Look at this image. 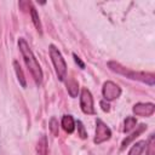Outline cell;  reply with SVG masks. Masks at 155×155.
Wrapping results in <instances>:
<instances>
[{
    "label": "cell",
    "mask_w": 155,
    "mask_h": 155,
    "mask_svg": "<svg viewBox=\"0 0 155 155\" xmlns=\"http://www.w3.org/2000/svg\"><path fill=\"white\" fill-rule=\"evenodd\" d=\"M18 47H19V51H21V53L23 56V59L25 62V65H27L28 70L30 71L33 79L35 81V84L38 86H40L41 82H42L44 74H42V69H41L39 62H38L36 57L34 56L33 51L30 50L29 45L27 44V41L23 38H19V40H18Z\"/></svg>",
    "instance_id": "cell-1"
},
{
    "label": "cell",
    "mask_w": 155,
    "mask_h": 155,
    "mask_svg": "<svg viewBox=\"0 0 155 155\" xmlns=\"http://www.w3.org/2000/svg\"><path fill=\"white\" fill-rule=\"evenodd\" d=\"M108 67L110 70L115 71L116 74H120V75H124L128 79H132V80H138V81H142L144 84H148L150 86L154 85V81H155V75L153 73H145V71H134V70H130L125 67H122L120 63L117 62H108Z\"/></svg>",
    "instance_id": "cell-2"
},
{
    "label": "cell",
    "mask_w": 155,
    "mask_h": 155,
    "mask_svg": "<svg viewBox=\"0 0 155 155\" xmlns=\"http://www.w3.org/2000/svg\"><path fill=\"white\" fill-rule=\"evenodd\" d=\"M48 53H50V57H51V61L53 63V67H54V70H56L58 79L61 81H63L67 78V63H65L61 51L54 45H50Z\"/></svg>",
    "instance_id": "cell-3"
},
{
    "label": "cell",
    "mask_w": 155,
    "mask_h": 155,
    "mask_svg": "<svg viewBox=\"0 0 155 155\" xmlns=\"http://www.w3.org/2000/svg\"><path fill=\"white\" fill-rule=\"evenodd\" d=\"M110 136H111V131L107 126V124H104L101 119H97L96 120V134H94L93 142L96 144H102L107 142L110 138Z\"/></svg>",
    "instance_id": "cell-4"
},
{
    "label": "cell",
    "mask_w": 155,
    "mask_h": 155,
    "mask_svg": "<svg viewBox=\"0 0 155 155\" xmlns=\"http://www.w3.org/2000/svg\"><path fill=\"white\" fill-rule=\"evenodd\" d=\"M102 93H103V97L105 98V101H114L116 98L120 97L121 94V88L119 87V85H116L115 82L113 81H107L104 82L103 85V88H102Z\"/></svg>",
    "instance_id": "cell-5"
},
{
    "label": "cell",
    "mask_w": 155,
    "mask_h": 155,
    "mask_svg": "<svg viewBox=\"0 0 155 155\" xmlns=\"http://www.w3.org/2000/svg\"><path fill=\"white\" fill-rule=\"evenodd\" d=\"M80 107L81 110L85 114H94V107H93V98L87 88H82L80 94Z\"/></svg>",
    "instance_id": "cell-6"
},
{
    "label": "cell",
    "mask_w": 155,
    "mask_h": 155,
    "mask_svg": "<svg viewBox=\"0 0 155 155\" xmlns=\"http://www.w3.org/2000/svg\"><path fill=\"white\" fill-rule=\"evenodd\" d=\"M132 110L138 116H151L154 114L155 105L153 103H137Z\"/></svg>",
    "instance_id": "cell-7"
},
{
    "label": "cell",
    "mask_w": 155,
    "mask_h": 155,
    "mask_svg": "<svg viewBox=\"0 0 155 155\" xmlns=\"http://www.w3.org/2000/svg\"><path fill=\"white\" fill-rule=\"evenodd\" d=\"M145 130H147V125H145V124L139 125V126L136 128V131H133L128 137H126V138L122 140V143H121V150H124V149H125V148H126V147H127L132 140H134V139H136L139 134H142Z\"/></svg>",
    "instance_id": "cell-8"
},
{
    "label": "cell",
    "mask_w": 155,
    "mask_h": 155,
    "mask_svg": "<svg viewBox=\"0 0 155 155\" xmlns=\"http://www.w3.org/2000/svg\"><path fill=\"white\" fill-rule=\"evenodd\" d=\"M36 155H48V143L45 134H42L36 144Z\"/></svg>",
    "instance_id": "cell-9"
},
{
    "label": "cell",
    "mask_w": 155,
    "mask_h": 155,
    "mask_svg": "<svg viewBox=\"0 0 155 155\" xmlns=\"http://www.w3.org/2000/svg\"><path fill=\"white\" fill-rule=\"evenodd\" d=\"M62 127L67 133H73L75 130V121L71 115H64L62 117Z\"/></svg>",
    "instance_id": "cell-10"
},
{
    "label": "cell",
    "mask_w": 155,
    "mask_h": 155,
    "mask_svg": "<svg viewBox=\"0 0 155 155\" xmlns=\"http://www.w3.org/2000/svg\"><path fill=\"white\" fill-rule=\"evenodd\" d=\"M145 140H139V142H136L132 148L130 149L128 151V155H142V153L144 151L145 149Z\"/></svg>",
    "instance_id": "cell-11"
},
{
    "label": "cell",
    "mask_w": 155,
    "mask_h": 155,
    "mask_svg": "<svg viewBox=\"0 0 155 155\" xmlns=\"http://www.w3.org/2000/svg\"><path fill=\"white\" fill-rule=\"evenodd\" d=\"M67 90H68V93L70 94V97H76L78 96V92H79V84L76 80L74 79H70L68 80L67 82Z\"/></svg>",
    "instance_id": "cell-12"
},
{
    "label": "cell",
    "mask_w": 155,
    "mask_h": 155,
    "mask_svg": "<svg viewBox=\"0 0 155 155\" xmlns=\"http://www.w3.org/2000/svg\"><path fill=\"white\" fill-rule=\"evenodd\" d=\"M28 6L30 7V13H31V18H33V23L35 25V28L41 33V23H40V18H39V15L36 12V8L33 6L31 2H28Z\"/></svg>",
    "instance_id": "cell-13"
},
{
    "label": "cell",
    "mask_w": 155,
    "mask_h": 155,
    "mask_svg": "<svg viewBox=\"0 0 155 155\" xmlns=\"http://www.w3.org/2000/svg\"><path fill=\"white\" fill-rule=\"evenodd\" d=\"M13 67H15V70H16V75H17V78H18V81H19V84L22 85V87H25V86H27V82H25V78H24L23 70H22V68H21V65L18 64V62H17V61H15V62H13Z\"/></svg>",
    "instance_id": "cell-14"
},
{
    "label": "cell",
    "mask_w": 155,
    "mask_h": 155,
    "mask_svg": "<svg viewBox=\"0 0 155 155\" xmlns=\"http://www.w3.org/2000/svg\"><path fill=\"white\" fill-rule=\"evenodd\" d=\"M125 126H124V132L125 133H128V132H131L134 127H136V125H137V120H136V117H133V116H127L126 119H125V124H124Z\"/></svg>",
    "instance_id": "cell-15"
},
{
    "label": "cell",
    "mask_w": 155,
    "mask_h": 155,
    "mask_svg": "<svg viewBox=\"0 0 155 155\" xmlns=\"http://www.w3.org/2000/svg\"><path fill=\"white\" fill-rule=\"evenodd\" d=\"M147 150H145V155H155V140H154V133H151L149 136L148 142L145 143Z\"/></svg>",
    "instance_id": "cell-16"
},
{
    "label": "cell",
    "mask_w": 155,
    "mask_h": 155,
    "mask_svg": "<svg viewBox=\"0 0 155 155\" xmlns=\"http://www.w3.org/2000/svg\"><path fill=\"white\" fill-rule=\"evenodd\" d=\"M50 131L53 136H58V121L56 117H51L50 120Z\"/></svg>",
    "instance_id": "cell-17"
},
{
    "label": "cell",
    "mask_w": 155,
    "mask_h": 155,
    "mask_svg": "<svg viewBox=\"0 0 155 155\" xmlns=\"http://www.w3.org/2000/svg\"><path fill=\"white\" fill-rule=\"evenodd\" d=\"M75 126H78V134L80 136V138H82V139L86 138V137H87V132H86V130H85L82 122H81V121H76V122H75Z\"/></svg>",
    "instance_id": "cell-18"
},
{
    "label": "cell",
    "mask_w": 155,
    "mask_h": 155,
    "mask_svg": "<svg viewBox=\"0 0 155 155\" xmlns=\"http://www.w3.org/2000/svg\"><path fill=\"white\" fill-rule=\"evenodd\" d=\"M101 107H102V109H103L104 111H109V110H110V105H109V103L105 102V101H102V102H101Z\"/></svg>",
    "instance_id": "cell-19"
},
{
    "label": "cell",
    "mask_w": 155,
    "mask_h": 155,
    "mask_svg": "<svg viewBox=\"0 0 155 155\" xmlns=\"http://www.w3.org/2000/svg\"><path fill=\"white\" fill-rule=\"evenodd\" d=\"M73 57H74V59H75V62H76V63H78V64L80 65V68H81V69H84V68H85V64L82 63V61H81V59H80V58H79V57H78V56H76L75 53L73 54Z\"/></svg>",
    "instance_id": "cell-20"
}]
</instances>
